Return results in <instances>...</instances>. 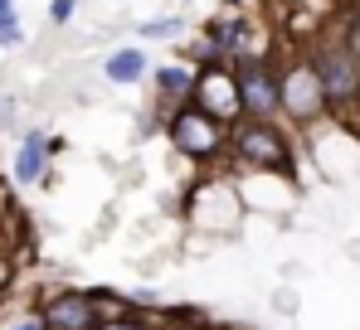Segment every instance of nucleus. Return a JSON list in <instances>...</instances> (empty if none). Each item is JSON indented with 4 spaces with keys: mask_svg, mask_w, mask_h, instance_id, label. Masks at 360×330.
Listing matches in <instances>:
<instances>
[{
    "mask_svg": "<svg viewBox=\"0 0 360 330\" xmlns=\"http://www.w3.org/2000/svg\"><path fill=\"white\" fill-rule=\"evenodd\" d=\"M307 58H311V68H316V78H321V93H326V117H336L341 126H360V58L341 44V34H336V25L331 29H321L311 44H307Z\"/></svg>",
    "mask_w": 360,
    "mask_h": 330,
    "instance_id": "obj_1",
    "label": "nucleus"
},
{
    "mask_svg": "<svg viewBox=\"0 0 360 330\" xmlns=\"http://www.w3.org/2000/svg\"><path fill=\"white\" fill-rule=\"evenodd\" d=\"M229 156L243 170H273L297 180V141L283 121H258V117L229 121Z\"/></svg>",
    "mask_w": 360,
    "mask_h": 330,
    "instance_id": "obj_2",
    "label": "nucleus"
},
{
    "mask_svg": "<svg viewBox=\"0 0 360 330\" xmlns=\"http://www.w3.org/2000/svg\"><path fill=\"white\" fill-rule=\"evenodd\" d=\"M166 141L176 146L180 161H195V165H214L229 156V126L214 121L210 112H200L195 103H180V107L166 112Z\"/></svg>",
    "mask_w": 360,
    "mask_h": 330,
    "instance_id": "obj_3",
    "label": "nucleus"
},
{
    "mask_svg": "<svg viewBox=\"0 0 360 330\" xmlns=\"http://www.w3.org/2000/svg\"><path fill=\"white\" fill-rule=\"evenodd\" d=\"M278 117L288 126H297V131L326 121V93H321V78H316L307 49H297V54L278 68Z\"/></svg>",
    "mask_w": 360,
    "mask_h": 330,
    "instance_id": "obj_4",
    "label": "nucleus"
},
{
    "mask_svg": "<svg viewBox=\"0 0 360 330\" xmlns=\"http://www.w3.org/2000/svg\"><path fill=\"white\" fill-rule=\"evenodd\" d=\"M127 311V301H117L108 286H93V291H78V286H63V291H49L34 316L44 321V330H93L103 316H117Z\"/></svg>",
    "mask_w": 360,
    "mask_h": 330,
    "instance_id": "obj_5",
    "label": "nucleus"
},
{
    "mask_svg": "<svg viewBox=\"0 0 360 330\" xmlns=\"http://www.w3.org/2000/svg\"><path fill=\"white\" fill-rule=\"evenodd\" d=\"M185 219L195 223V228H205V233H214V238L234 233L239 219H243L239 185H234V180H224V175L190 185V194H185Z\"/></svg>",
    "mask_w": 360,
    "mask_h": 330,
    "instance_id": "obj_6",
    "label": "nucleus"
},
{
    "mask_svg": "<svg viewBox=\"0 0 360 330\" xmlns=\"http://www.w3.org/2000/svg\"><path fill=\"white\" fill-rule=\"evenodd\" d=\"M239 83V112L258 121H283L278 117V63L273 58H239L229 63Z\"/></svg>",
    "mask_w": 360,
    "mask_h": 330,
    "instance_id": "obj_7",
    "label": "nucleus"
},
{
    "mask_svg": "<svg viewBox=\"0 0 360 330\" xmlns=\"http://www.w3.org/2000/svg\"><path fill=\"white\" fill-rule=\"evenodd\" d=\"M190 103L200 112H210L214 121H239V83H234V68L229 63H200L195 68V83H190Z\"/></svg>",
    "mask_w": 360,
    "mask_h": 330,
    "instance_id": "obj_8",
    "label": "nucleus"
},
{
    "mask_svg": "<svg viewBox=\"0 0 360 330\" xmlns=\"http://www.w3.org/2000/svg\"><path fill=\"white\" fill-rule=\"evenodd\" d=\"M49 136L44 131H25L20 136V151H15V165H10V175H15V185H44V180H54L49 175Z\"/></svg>",
    "mask_w": 360,
    "mask_h": 330,
    "instance_id": "obj_9",
    "label": "nucleus"
},
{
    "mask_svg": "<svg viewBox=\"0 0 360 330\" xmlns=\"http://www.w3.org/2000/svg\"><path fill=\"white\" fill-rule=\"evenodd\" d=\"M190 83H195V63H161L151 73V88H156V112L166 117L171 107L190 103Z\"/></svg>",
    "mask_w": 360,
    "mask_h": 330,
    "instance_id": "obj_10",
    "label": "nucleus"
},
{
    "mask_svg": "<svg viewBox=\"0 0 360 330\" xmlns=\"http://www.w3.org/2000/svg\"><path fill=\"white\" fill-rule=\"evenodd\" d=\"M146 73H151V58L141 54L136 44H122V49H112V54L103 58V78H108V83H117V88L141 83Z\"/></svg>",
    "mask_w": 360,
    "mask_h": 330,
    "instance_id": "obj_11",
    "label": "nucleus"
},
{
    "mask_svg": "<svg viewBox=\"0 0 360 330\" xmlns=\"http://www.w3.org/2000/svg\"><path fill=\"white\" fill-rule=\"evenodd\" d=\"M136 34H141V39H151V44H171V39L185 34V20H180V15H151V20H141V25H136Z\"/></svg>",
    "mask_w": 360,
    "mask_h": 330,
    "instance_id": "obj_12",
    "label": "nucleus"
},
{
    "mask_svg": "<svg viewBox=\"0 0 360 330\" xmlns=\"http://www.w3.org/2000/svg\"><path fill=\"white\" fill-rule=\"evenodd\" d=\"M336 34H341V44L360 58V0L346 10V15H341V20H336Z\"/></svg>",
    "mask_w": 360,
    "mask_h": 330,
    "instance_id": "obj_13",
    "label": "nucleus"
},
{
    "mask_svg": "<svg viewBox=\"0 0 360 330\" xmlns=\"http://www.w3.org/2000/svg\"><path fill=\"white\" fill-rule=\"evenodd\" d=\"M93 330H161V326L146 321V316H136V311H117V316H103Z\"/></svg>",
    "mask_w": 360,
    "mask_h": 330,
    "instance_id": "obj_14",
    "label": "nucleus"
},
{
    "mask_svg": "<svg viewBox=\"0 0 360 330\" xmlns=\"http://www.w3.org/2000/svg\"><path fill=\"white\" fill-rule=\"evenodd\" d=\"M20 44H25V25L10 10V15H0V49H20Z\"/></svg>",
    "mask_w": 360,
    "mask_h": 330,
    "instance_id": "obj_15",
    "label": "nucleus"
},
{
    "mask_svg": "<svg viewBox=\"0 0 360 330\" xmlns=\"http://www.w3.org/2000/svg\"><path fill=\"white\" fill-rule=\"evenodd\" d=\"M78 0H49V25H73Z\"/></svg>",
    "mask_w": 360,
    "mask_h": 330,
    "instance_id": "obj_16",
    "label": "nucleus"
},
{
    "mask_svg": "<svg viewBox=\"0 0 360 330\" xmlns=\"http://www.w3.org/2000/svg\"><path fill=\"white\" fill-rule=\"evenodd\" d=\"M10 277H15V258H10V253H0V296H5Z\"/></svg>",
    "mask_w": 360,
    "mask_h": 330,
    "instance_id": "obj_17",
    "label": "nucleus"
},
{
    "mask_svg": "<svg viewBox=\"0 0 360 330\" xmlns=\"http://www.w3.org/2000/svg\"><path fill=\"white\" fill-rule=\"evenodd\" d=\"M10 330H44V321H39V316H34V311H30V316H25V321H15V326Z\"/></svg>",
    "mask_w": 360,
    "mask_h": 330,
    "instance_id": "obj_18",
    "label": "nucleus"
},
{
    "mask_svg": "<svg viewBox=\"0 0 360 330\" xmlns=\"http://www.w3.org/2000/svg\"><path fill=\"white\" fill-rule=\"evenodd\" d=\"M10 10H15V0H0V15H10Z\"/></svg>",
    "mask_w": 360,
    "mask_h": 330,
    "instance_id": "obj_19",
    "label": "nucleus"
}]
</instances>
